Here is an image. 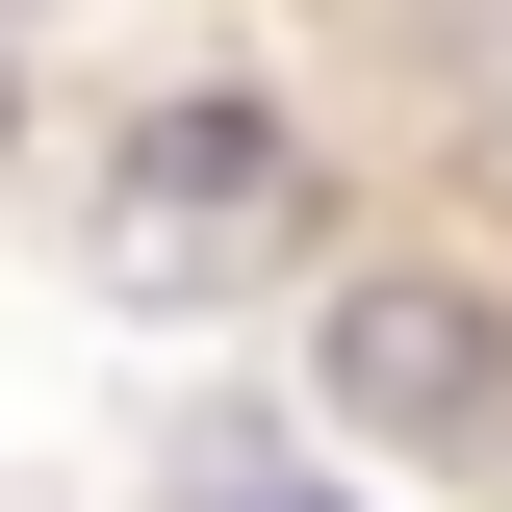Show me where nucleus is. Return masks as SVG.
Returning a JSON list of instances; mask_svg holds the SVG:
<instances>
[{
	"label": "nucleus",
	"mask_w": 512,
	"mask_h": 512,
	"mask_svg": "<svg viewBox=\"0 0 512 512\" xmlns=\"http://www.w3.org/2000/svg\"><path fill=\"white\" fill-rule=\"evenodd\" d=\"M205 512H333V487H205Z\"/></svg>",
	"instance_id": "nucleus-3"
},
{
	"label": "nucleus",
	"mask_w": 512,
	"mask_h": 512,
	"mask_svg": "<svg viewBox=\"0 0 512 512\" xmlns=\"http://www.w3.org/2000/svg\"><path fill=\"white\" fill-rule=\"evenodd\" d=\"M231 256H282V128L256 103H154L103 180V282H231Z\"/></svg>",
	"instance_id": "nucleus-1"
},
{
	"label": "nucleus",
	"mask_w": 512,
	"mask_h": 512,
	"mask_svg": "<svg viewBox=\"0 0 512 512\" xmlns=\"http://www.w3.org/2000/svg\"><path fill=\"white\" fill-rule=\"evenodd\" d=\"M333 359H359V410H384L410 461H487V436H512V410H487V308H436V282H359Z\"/></svg>",
	"instance_id": "nucleus-2"
}]
</instances>
